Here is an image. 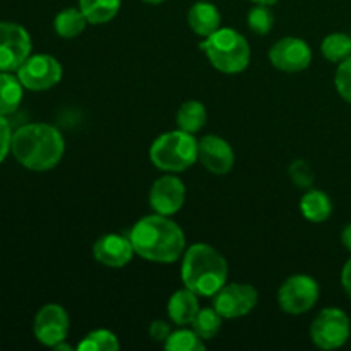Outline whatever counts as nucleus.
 Returning <instances> with one entry per match:
<instances>
[{
	"label": "nucleus",
	"mask_w": 351,
	"mask_h": 351,
	"mask_svg": "<svg viewBox=\"0 0 351 351\" xmlns=\"http://www.w3.org/2000/svg\"><path fill=\"white\" fill-rule=\"evenodd\" d=\"M335 84L341 98L346 99L351 105V57L339 64L338 71H336Z\"/></svg>",
	"instance_id": "obj_29"
},
{
	"label": "nucleus",
	"mask_w": 351,
	"mask_h": 351,
	"mask_svg": "<svg viewBox=\"0 0 351 351\" xmlns=\"http://www.w3.org/2000/svg\"><path fill=\"white\" fill-rule=\"evenodd\" d=\"M23 88L19 77L7 72L0 74V115H10L19 108L23 101Z\"/></svg>",
	"instance_id": "obj_21"
},
{
	"label": "nucleus",
	"mask_w": 351,
	"mask_h": 351,
	"mask_svg": "<svg viewBox=\"0 0 351 351\" xmlns=\"http://www.w3.org/2000/svg\"><path fill=\"white\" fill-rule=\"evenodd\" d=\"M21 84L29 91H47L62 79V65L51 55H33L17 69Z\"/></svg>",
	"instance_id": "obj_9"
},
{
	"label": "nucleus",
	"mask_w": 351,
	"mask_h": 351,
	"mask_svg": "<svg viewBox=\"0 0 351 351\" xmlns=\"http://www.w3.org/2000/svg\"><path fill=\"white\" fill-rule=\"evenodd\" d=\"M291 182L300 189H311L314 185V170L305 160H295L288 168Z\"/></svg>",
	"instance_id": "obj_28"
},
{
	"label": "nucleus",
	"mask_w": 351,
	"mask_h": 351,
	"mask_svg": "<svg viewBox=\"0 0 351 351\" xmlns=\"http://www.w3.org/2000/svg\"><path fill=\"white\" fill-rule=\"evenodd\" d=\"M171 335L170 326L165 321H154L149 328V336L158 343H165L168 339V336Z\"/></svg>",
	"instance_id": "obj_31"
},
{
	"label": "nucleus",
	"mask_w": 351,
	"mask_h": 351,
	"mask_svg": "<svg viewBox=\"0 0 351 351\" xmlns=\"http://www.w3.org/2000/svg\"><path fill=\"white\" fill-rule=\"evenodd\" d=\"M134 250L132 242L129 237L119 235V233H108L98 239L93 245V256L99 264L106 267H119L127 266L132 261Z\"/></svg>",
	"instance_id": "obj_14"
},
{
	"label": "nucleus",
	"mask_w": 351,
	"mask_h": 351,
	"mask_svg": "<svg viewBox=\"0 0 351 351\" xmlns=\"http://www.w3.org/2000/svg\"><path fill=\"white\" fill-rule=\"evenodd\" d=\"M215 69L225 74H239L250 64V47L243 34L232 27H219L201 43Z\"/></svg>",
	"instance_id": "obj_4"
},
{
	"label": "nucleus",
	"mask_w": 351,
	"mask_h": 351,
	"mask_svg": "<svg viewBox=\"0 0 351 351\" xmlns=\"http://www.w3.org/2000/svg\"><path fill=\"white\" fill-rule=\"evenodd\" d=\"M69 326L71 322H69L67 311L57 304H48L38 311L33 331L41 345L55 348L58 343L67 339Z\"/></svg>",
	"instance_id": "obj_11"
},
{
	"label": "nucleus",
	"mask_w": 351,
	"mask_h": 351,
	"mask_svg": "<svg viewBox=\"0 0 351 351\" xmlns=\"http://www.w3.org/2000/svg\"><path fill=\"white\" fill-rule=\"evenodd\" d=\"M10 144H12V130L5 120V115H0V163L9 154Z\"/></svg>",
	"instance_id": "obj_30"
},
{
	"label": "nucleus",
	"mask_w": 351,
	"mask_h": 351,
	"mask_svg": "<svg viewBox=\"0 0 351 351\" xmlns=\"http://www.w3.org/2000/svg\"><path fill=\"white\" fill-rule=\"evenodd\" d=\"M269 62L283 72H302L311 65L312 50L300 38H281L269 48Z\"/></svg>",
	"instance_id": "obj_12"
},
{
	"label": "nucleus",
	"mask_w": 351,
	"mask_h": 351,
	"mask_svg": "<svg viewBox=\"0 0 351 351\" xmlns=\"http://www.w3.org/2000/svg\"><path fill=\"white\" fill-rule=\"evenodd\" d=\"M187 23L195 34L208 38L209 34L221 27V14H219L218 7L213 5V3L197 2L189 10Z\"/></svg>",
	"instance_id": "obj_16"
},
{
	"label": "nucleus",
	"mask_w": 351,
	"mask_h": 351,
	"mask_svg": "<svg viewBox=\"0 0 351 351\" xmlns=\"http://www.w3.org/2000/svg\"><path fill=\"white\" fill-rule=\"evenodd\" d=\"M351 335L350 317L341 308L329 307L317 314L311 326V338L321 350L341 348Z\"/></svg>",
	"instance_id": "obj_6"
},
{
	"label": "nucleus",
	"mask_w": 351,
	"mask_h": 351,
	"mask_svg": "<svg viewBox=\"0 0 351 351\" xmlns=\"http://www.w3.org/2000/svg\"><path fill=\"white\" fill-rule=\"evenodd\" d=\"M319 300V285L307 274H295L281 285L278 304L285 314H307Z\"/></svg>",
	"instance_id": "obj_7"
},
{
	"label": "nucleus",
	"mask_w": 351,
	"mask_h": 351,
	"mask_svg": "<svg viewBox=\"0 0 351 351\" xmlns=\"http://www.w3.org/2000/svg\"><path fill=\"white\" fill-rule=\"evenodd\" d=\"M122 0H79V9L89 24L110 23L119 14Z\"/></svg>",
	"instance_id": "obj_19"
},
{
	"label": "nucleus",
	"mask_w": 351,
	"mask_h": 351,
	"mask_svg": "<svg viewBox=\"0 0 351 351\" xmlns=\"http://www.w3.org/2000/svg\"><path fill=\"white\" fill-rule=\"evenodd\" d=\"M182 281L197 297H215L228 281V263L208 243H194L184 252Z\"/></svg>",
	"instance_id": "obj_3"
},
{
	"label": "nucleus",
	"mask_w": 351,
	"mask_h": 351,
	"mask_svg": "<svg viewBox=\"0 0 351 351\" xmlns=\"http://www.w3.org/2000/svg\"><path fill=\"white\" fill-rule=\"evenodd\" d=\"M14 158L33 171H47L60 163L65 151L60 130L48 123H27L12 134Z\"/></svg>",
	"instance_id": "obj_2"
},
{
	"label": "nucleus",
	"mask_w": 351,
	"mask_h": 351,
	"mask_svg": "<svg viewBox=\"0 0 351 351\" xmlns=\"http://www.w3.org/2000/svg\"><path fill=\"white\" fill-rule=\"evenodd\" d=\"M341 285L345 288V291L348 293V297L351 298V259L345 264L341 273Z\"/></svg>",
	"instance_id": "obj_32"
},
{
	"label": "nucleus",
	"mask_w": 351,
	"mask_h": 351,
	"mask_svg": "<svg viewBox=\"0 0 351 351\" xmlns=\"http://www.w3.org/2000/svg\"><path fill=\"white\" fill-rule=\"evenodd\" d=\"M149 158L156 168L170 173L184 171L199 161V141L185 130H171L153 143Z\"/></svg>",
	"instance_id": "obj_5"
},
{
	"label": "nucleus",
	"mask_w": 351,
	"mask_h": 351,
	"mask_svg": "<svg viewBox=\"0 0 351 351\" xmlns=\"http://www.w3.org/2000/svg\"><path fill=\"white\" fill-rule=\"evenodd\" d=\"M221 315L213 308H201L199 314L195 315L194 322H192V329L201 336L204 341L213 339L221 329Z\"/></svg>",
	"instance_id": "obj_26"
},
{
	"label": "nucleus",
	"mask_w": 351,
	"mask_h": 351,
	"mask_svg": "<svg viewBox=\"0 0 351 351\" xmlns=\"http://www.w3.org/2000/svg\"><path fill=\"white\" fill-rule=\"evenodd\" d=\"M247 23L252 33L256 34H267L273 29L274 24V14L271 10V5H264V3H257L256 7L249 10V16H247Z\"/></svg>",
	"instance_id": "obj_27"
},
{
	"label": "nucleus",
	"mask_w": 351,
	"mask_h": 351,
	"mask_svg": "<svg viewBox=\"0 0 351 351\" xmlns=\"http://www.w3.org/2000/svg\"><path fill=\"white\" fill-rule=\"evenodd\" d=\"M199 161L215 175H226L235 165V153L223 137L204 136L199 141Z\"/></svg>",
	"instance_id": "obj_15"
},
{
	"label": "nucleus",
	"mask_w": 351,
	"mask_h": 351,
	"mask_svg": "<svg viewBox=\"0 0 351 351\" xmlns=\"http://www.w3.org/2000/svg\"><path fill=\"white\" fill-rule=\"evenodd\" d=\"M88 24V19H86V16L82 14L81 9L69 7V9H64L62 12L57 14L53 26L58 36L71 40V38L79 36V34L86 29Z\"/></svg>",
	"instance_id": "obj_22"
},
{
	"label": "nucleus",
	"mask_w": 351,
	"mask_h": 351,
	"mask_svg": "<svg viewBox=\"0 0 351 351\" xmlns=\"http://www.w3.org/2000/svg\"><path fill=\"white\" fill-rule=\"evenodd\" d=\"M321 51L328 60L343 62L351 57V36L345 33H332L322 40Z\"/></svg>",
	"instance_id": "obj_23"
},
{
	"label": "nucleus",
	"mask_w": 351,
	"mask_h": 351,
	"mask_svg": "<svg viewBox=\"0 0 351 351\" xmlns=\"http://www.w3.org/2000/svg\"><path fill=\"white\" fill-rule=\"evenodd\" d=\"M199 311L201 307H199L197 295L189 288L175 291L168 300V315H170L171 322H175L177 326L192 324Z\"/></svg>",
	"instance_id": "obj_17"
},
{
	"label": "nucleus",
	"mask_w": 351,
	"mask_h": 351,
	"mask_svg": "<svg viewBox=\"0 0 351 351\" xmlns=\"http://www.w3.org/2000/svg\"><path fill=\"white\" fill-rule=\"evenodd\" d=\"M252 2H256V3H264V5H273V3H276L278 0H252Z\"/></svg>",
	"instance_id": "obj_34"
},
{
	"label": "nucleus",
	"mask_w": 351,
	"mask_h": 351,
	"mask_svg": "<svg viewBox=\"0 0 351 351\" xmlns=\"http://www.w3.org/2000/svg\"><path fill=\"white\" fill-rule=\"evenodd\" d=\"M29 53V33L16 23H0V71H17Z\"/></svg>",
	"instance_id": "obj_10"
},
{
	"label": "nucleus",
	"mask_w": 351,
	"mask_h": 351,
	"mask_svg": "<svg viewBox=\"0 0 351 351\" xmlns=\"http://www.w3.org/2000/svg\"><path fill=\"white\" fill-rule=\"evenodd\" d=\"M259 302V291L247 283H226L213 297L215 311L223 319H239L250 314Z\"/></svg>",
	"instance_id": "obj_8"
},
{
	"label": "nucleus",
	"mask_w": 351,
	"mask_h": 351,
	"mask_svg": "<svg viewBox=\"0 0 351 351\" xmlns=\"http://www.w3.org/2000/svg\"><path fill=\"white\" fill-rule=\"evenodd\" d=\"M143 2H146V3H151V5H156V3H161V2H165V0H143Z\"/></svg>",
	"instance_id": "obj_35"
},
{
	"label": "nucleus",
	"mask_w": 351,
	"mask_h": 351,
	"mask_svg": "<svg viewBox=\"0 0 351 351\" xmlns=\"http://www.w3.org/2000/svg\"><path fill=\"white\" fill-rule=\"evenodd\" d=\"M300 211L305 219L312 223H324L332 213V202L328 194L315 189H308L300 201Z\"/></svg>",
	"instance_id": "obj_18"
},
{
	"label": "nucleus",
	"mask_w": 351,
	"mask_h": 351,
	"mask_svg": "<svg viewBox=\"0 0 351 351\" xmlns=\"http://www.w3.org/2000/svg\"><path fill=\"white\" fill-rule=\"evenodd\" d=\"M134 250L151 263L171 264L185 252V235L170 216L151 215L139 219L129 233Z\"/></svg>",
	"instance_id": "obj_1"
},
{
	"label": "nucleus",
	"mask_w": 351,
	"mask_h": 351,
	"mask_svg": "<svg viewBox=\"0 0 351 351\" xmlns=\"http://www.w3.org/2000/svg\"><path fill=\"white\" fill-rule=\"evenodd\" d=\"M206 120H208L206 106L197 99H189L177 112V125L185 132H199L206 125Z\"/></svg>",
	"instance_id": "obj_20"
},
{
	"label": "nucleus",
	"mask_w": 351,
	"mask_h": 351,
	"mask_svg": "<svg viewBox=\"0 0 351 351\" xmlns=\"http://www.w3.org/2000/svg\"><path fill=\"white\" fill-rule=\"evenodd\" d=\"M341 242H343V245H345L346 249H348L350 252H351V225L345 226V230H343Z\"/></svg>",
	"instance_id": "obj_33"
},
{
	"label": "nucleus",
	"mask_w": 351,
	"mask_h": 351,
	"mask_svg": "<svg viewBox=\"0 0 351 351\" xmlns=\"http://www.w3.org/2000/svg\"><path fill=\"white\" fill-rule=\"evenodd\" d=\"M185 202V185L175 175H163L153 184L149 192V204L154 213L173 216Z\"/></svg>",
	"instance_id": "obj_13"
},
{
	"label": "nucleus",
	"mask_w": 351,
	"mask_h": 351,
	"mask_svg": "<svg viewBox=\"0 0 351 351\" xmlns=\"http://www.w3.org/2000/svg\"><path fill=\"white\" fill-rule=\"evenodd\" d=\"M165 348L170 351H204L206 343L194 329H178L168 336Z\"/></svg>",
	"instance_id": "obj_24"
},
{
	"label": "nucleus",
	"mask_w": 351,
	"mask_h": 351,
	"mask_svg": "<svg viewBox=\"0 0 351 351\" xmlns=\"http://www.w3.org/2000/svg\"><path fill=\"white\" fill-rule=\"evenodd\" d=\"M120 348L119 338L108 329L91 331L77 345L79 351H117Z\"/></svg>",
	"instance_id": "obj_25"
}]
</instances>
